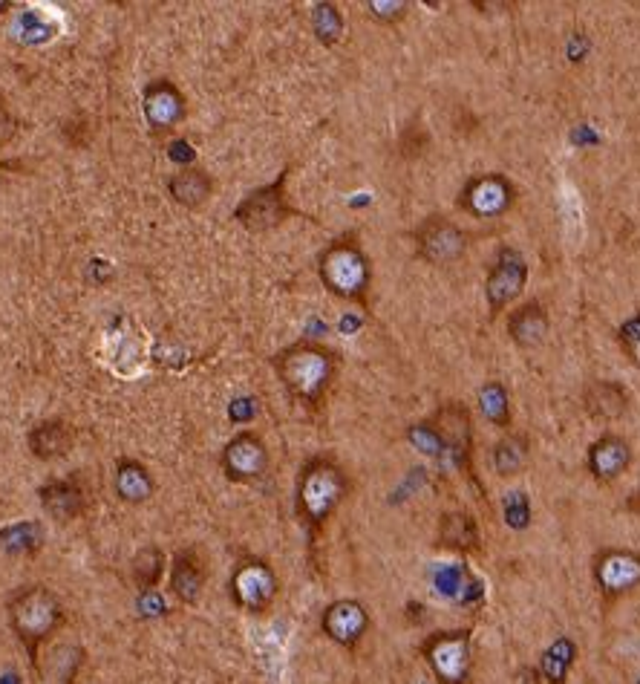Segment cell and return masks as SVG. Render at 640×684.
<instances>
[{"label":"cell","instance_id":"1","mask_svg":"<svg viewBox=\"0 0 640 684\" xmlns=\"http://www.w3.org/2000/svg\"><path fill=\"white\" fill-rule=\"evenodd\" d=\"M274 367L289 396L312 407L320 405L338 376V355L312 341H300L277 355Z\"/></svg>","mask_w":640,"mask_h":684},{"label":"cell","instance_id":"2","mask_svg":"<svg viewBox=\"0 0 640 684\" xmlns=\"http://www.w3.org/2000/svg\"><path fill=\"white\" fill-rule=\"evenodd\" d=\"M349 494L344 468L332 459H312L297 480V514L309 529H320Z\"/></svg>","mask_w":640,"mask_h":684},{"label":"cell","instance_id":"3","mask_svg":"<svg viewBox=\"0 0 640 684\" xmlns=\"http://www.w3.org/2000/svg\"><path fill=\"white\" fill-rule=\"evenodd\" d=\"M9 624L35 659L38 647L64 624V607L47 586H26L9 601Z\"/></svg>","mask_w":640,"mask_h":684},{"label":"cell","instance_id":"4","mask_svg":"<svg viewBox=\"0 0 640 684\" xmlns=\"http://www.w3.org/2000/svg\"><path fill=\"white\" fill-rule=\"evenodd\" d=\"M320 280L326 289L344 301H364L370 292L372 269L367 254L355 240H335L320 254Z\"/></svg>","mask_w":640,"mask_h":684},{"label":"cell","instance_id":"5","mask_svg":"<svg viewBox=\"0 0 640 684\" xmlns=\"http://www.w3.org/2000/svg\"><path fill=\"white\" fill-rule=\"evenodd\" d=\"M424 659L439 684H468L473 673V647L470 633H436L424 641Z\"/></svg>","mask_w":640,"mask_h":684},{"label":"cell","instance_id":"6","mask_svg":"<svg viewBox=\"0 0 640 684\" xmlns=\"http://www.w3.org/2000/svg\"><path fill=\"white\" fill-rule=\"evenodd\" d=\"M517 200V188L505 174H479L462 188L459 205L476 220H496Z\"/></svg>","mask_w":640,"mask_h":684},{"label":"cell","instance_id":"7","mask_svg":"<svg viewBox=\"0 0 640 684\" xmlns=\"http://www.w3.org/2000/svg\"><path fill=\"white\" fill-rule=\"evenodd\" d=\"M277 575L266 560H243L231 575V598L240 609L260 615L277 598Z\"/></svg>","mask_w":640,"mask_h":684},{"label":"cell","instance_id":"8","mask_svg":"<svg viewBox=\"0 0 640 684\" xmlns=\"http://www.w3.org/2000/svg\"><path fill=\"white\" fill-rule=\"evenodd\" d=\"M416 249H419L421 260H427L433 266H447L468 252V234H465V228L444 217H430L416 228Z\"/></svg>","mask_w":640,"mask_h":684},{"label":"cell","instance_id":"9","mask_svg":"<svg viewBox=\"0 0 640 684\" xmlns=\"http://www.w3.org/2000/svg\"><path fill=\"white\" fill-rule=\"evenodd\" d=\"M283 185H286V174H280V179L266 185V188L251 191L246 200L237 205L234 217H237L248 231H269V228H277L289 214H292Z\"/></svg>","mask_w":640,"mask_h":684},{"label":"cell","instance_id":"10","mask_svg":"<svg viewBox=\"0 0 640 684\" xmlns=\"http://www.w3.org/2000/svg\"><path fill=\"white\" fill-rule=\"evenodd\" d=\"M220 462L231 482H254L269 471V448L254 431H240L225 445Z\"/></svg>","mask_w":640,"mask_h":684},{"label":"cell","instance_id":"11","mask_svg":"<svg viewBox=\"0 0 640 684\" xmlns=\"http://www.w3.org/2000/svg\"><path fill=\"white\" fill-rule=\"evenodd\" d=\"M528 283V266H525V257L511 249V246H502L496 260H493L491 275H488V304H491L493 312H502L511 301H517L519 292L525 289Z\"/></svg>","mask_w":640,"mask_h":684},{"label":"cell","instance_id":"12","mask_svg":"<svg viewBox=\"0 0 640 684\" xmlns=\"http://www.w3.org/2000/svg\"><path fill=\"white\" fill-rule=\"evenodd\" d=\"M594 581L606 595H626L640 586V555L629 549H606L594 560Z\"/></svg>","mask_w":640,"mask_h":684},{"label":"cell","instance_id":"13","mask_svg":"<svg viewBox=\"0 0 640 684\" xmlns=\"http://www.w3.org/2000/svg\"><path fill=\"white\" fill-rule=\"evenodd\" d=\"M320 627L323 633L329 635L335 644L341 647H355L367 630H370V612L361 601H352V598H341L335 604H329L323 618H320Z\"/></svg>","mask_w":640,"mask_h":684},{"label":"cell","instance_id":"14","mask_svg":"<svg viewBox=\"0 0 640 684\" xmlns=\"http://www.w3.org/2000/svg\"><path fill=\"white\" fill-rule=\"evenodd\" d=\"M142 110H145V119L148 125L156 130V133H168L173 127L179 125L188 113L185 107V96L179 93V87L159 78L145 87V96H142Z\"/></svg>","mask_w":640,"mask_h":684},{"label":"cell","instance_id":"15","mask_svg":"<svg viewBox=\"0 0 640 684\" xmlns=\"http://www.w3.org/2000/svg\"><path fill=\"white\" fill-rule=\"evenodd\" d=\"M427 428L439 436L442 448L456 451L459 459H468L470 454V439H473V419L470 410L459 402L442 405L427 422Z\"/></svg>","mask_w":640,"mask_h":684},{"label":"cell","instance_id":"16","mask_svg":"<svg viewBox=\"0 0 640 684\" xmlns=\"http://www.w3.org/2000/svg\"><path fill=\"white\" fill-rule=\"evenodd\" d=\"M629 465H632V445L617 433H603L586 454V468L597 482H615Z\"/></svg>","mask_w":640,"mask_h":684},{"label":"cell","instance_id":"17","mask_svg":"<svg viewBox=\"0 0 640 684\" xmlns=\"http://www.w3.org/2000/svg\"><path fill=\"white\" fill-rule=\"evenodd\" d=\"M41 506L58 523H70L75 517H81L87 511V491L81 488V482L70 477V480H50L41 485L38 491Z\"/></svg>","mask_w":640,"mask_h":684},{"label":"cell","instance_id":"18","mask_svg":"<svg viewBox=\"0 0 640 684\" xmlns=\"http://www.w3.org/2000/svg\"><path fill=\"white\" fill-rule=\"evenodd\" d=\"M583 402L594 422H617L629 410V390L620 381H591L583 393Z\"/></svg>","mask_w":640,"mask_h":684},{"label":"cell","instance_id":"19","mask_svg":"<svg viewBox=\"0 0 640 684\" xmlns=\"http://www.w3.org/2000/svg\"><path fill=\"white\" fill-rule=\"evenodd\" d=\"M208 581L205 563L197 558V552H179L171 566V592L182 604H197L202 586Z\"/></svg>","mask_w":640,"mask_h":684},{"label":"cell","instance_id":"20","mask_svg":"<svg viewBox=\"0 0 640 684\" xmlns=\"http://www.w3.org/2000/svg\"><path fill=\"white\" fill-rule=\"evenodd\" d=\"M508 332H511L514 344L522 347V350L540 347L542 338L548 335L545 306L537 304V301H528V304L519 306L517 312H511V318H508Z\"/></svg>","mask_w":640,"mask_h":684},{"label":"cell","instance_id":"21","mask_svg":"<svg viewBox=\"0 0 640 684\" xmlns=\"http://www.w3.org/2000/svg\"><path fill=\"white\" fill-rule=\"evenodd\" d=\"M113 488H116V494H119L122 503L136 506V503L150 500V494H153L156 485H153V477H150V471L142 462H136V459H119L116 474H113Z\"/></svg>","mask_w":640,"mask_h":684},{"label":"cell","instance_id":"22","mask_svg":"<svg viewBox=\"0 0 640 684\" xmlns=\"http://www.w3.org/2000/svg\"><path fill=\"white\" fill-rule=\"evenodd\" d=\"M29 451L38 459H58L73 448V428L61 419L41 422L29 431Z\"/></svg>","mask_w":640,"mask_h":684},{"label":"cell","instance_id":"23","mask_svg":"<svg viewBox=\"0 0 640 684\" xmlns=\"http://www.w3.org/2000/svg\"><path fill=\"white\" fill-rule=\"evenodd\" d=\"M211 188H214L211 177H208L202 168H194V165L179 168V171L168 179L171 197L179 205H185V208H199V205L211 197Z\"/></svg>","mask_w":640,"mask_h":684},{"label":"cell","instance_id":"24","mask_svg":"<svg viewBox=\"0 0 640 684\" xmlns=\"http://www.w3.org/2000/svg\"><path fill=\"white\" fill-rule=\"evenodd\" d=\"M47 540V532L38 520H24V523H12L0 532V549L12 558H29L35 555Z\"/></svg>","mask_w":640,"mask_h":684},{"label":"cell","instance_id":"25","mask_svg":"<svg viewBox=\"0 0 640 684\" xmlns=\"http://www.w3.org/2000/svg\"><path fill=\"white\" fill-rule=\"evenodd\" d=\"M528 456H531V451H528V439H525V436H517V433H508L505 439H499V442L493 445L491 462L499 477H517L519 471L528 465Z\"/></svg>","mask_w":640,"mask_h":684},{"label":"cell","instance_id":"26","mask_svg":"<svg viewBox=\"0 0 640 684\" xmlns=\"http://www.w3.org/2000/svg\"><path fill=\"white\" fill-rule=\"evenodd\" d=\"M439 540L447 549L473 552L479 546V529L468 514H444L442 526H439Z\"/></svg>","mask_w":640,"mask_h":684},{"label":"cell","instance_id":"27","mask_svg":"<svg viewBox=\"0 0 640 684\" xmlns=\"http://www.w3.org/2000/svg\"><path fill=\"white\" fill-rule=\"evenodd\" d=\"M574 659H577V647H574V641H571V638H557V641H554V644L542 653V661H540L542 676H545L551 684H566L568 670H571Z\"/></svg>","mask_w":640,"mask_h":684},{"label":"cell","instance_id":"28","mask_svg":"<svg viewBox=\"0 0 640 684\" xmlns=\"http://www.w3.org/2000/svg\"><path fill=\"white\" fill-rule=\"evenodd\" d=\"M162 572H165V552L159 546H145V549L136 552V558H133V581L142 592L156 589V583L162 581Z\"/></svg>","mask_w":640,"mask_h":684},{"label":"cell","instance_id":"29","mask_svg":"<svg viewBox=\"0 0 640 684\" xmlns=\"http://www.w3.org/2000/svg\"><path fill=\"white\" fill-rule=\"evenodd\" d=\"M479 407L488 416V422H493L496 428H508L511 425V402H508V393H505V387L499 381H488L479 390Z\"/></svg>","mask_w":640,"mask_h":684},{"label":"cell","instance_id":"30","mask_svg":"<svg viewBox=\"0 0 640 684\" xmlns=\"http://www.w3.org/2000/svg\"><path fill=\"white\" fill-rule=\"evenodd\" d=\"M312 29L323 44H335L344 35V15L335 3H318L312 9Z\"/></svg>","mask_w":640,"mask_h":684},{"label":"cell","instance_id":"31","mask_svg":"<svg viewBox=\"0 0 640 684\" xmlns=\"http://www.w3.org/2000/svg\"><path fill=\"white\" fill-rule=\"evenodd\" d=\"M18 29L24 32L21 38H24L26 44H44V41H50L52 38V26L38 15V12H24L21 18H18Z\"/></svg>","mask_w":640,"mask_h":684},{"label":"cell","instance_id":"32","mask_svg":"<svg viewBox=\"0 0 640 684\" xmlns=\"http://www.w3.org/2000/svg\"><path fill=\"white\" fill-rule=\"evenodd\" d=\"M617 341H620V347L626 350L629 361L640 367V315L629 318V321L617 330Z\"/></svg>","mask_w":640,"mask_h":684},{"label":"cell","instance_id":"33","mask_svg":"<svg viewBox=\"0 0 640 684\" xmlns=\"http://www.w3.org/2000/svg\"><path fill=\"white\" fill-rule=\"evenodd\" d=\"M370 9H372V18H378V21H398V18H404V12H407V3H375V0H370Z\"/></svg>","mask_w":640,"mask_h":684},{"label":"cell","instance_id":"34","mask_svg":"<svg viewBox=\"0 0 640 684\" xmlns=\"http://www.w3.org/2000/svg\"><path fill=\"white\" fill-rule=\"evenodd\" d=\"M139 612H142L145 618H153V615H162V612H165V601L156 598V589H148V592L139 595Z\"/></svg>","mask_w":640,"mask_h":684},{"label":"cell","instance_id":"35","mask_svg":"<svg viewBox=\"0 0 640 684\" xmlns=\"http://www.w3.org/2000/svg\"><path fill=\"white\" fill-rule=\"evenodd\" d=\"M629 508H632V511H638L640 514V488L635 491V494H632V500H629Z\"/></svg>","mask_w":640,"mask_h":684},{"label":"cell","instance_id":"36","mask_svg":"<svg viewBox=\"0 0 640 684\" xmlns=\"http://www.w3.org/2000/svg\"><path fill=\"white\" fill-rule=\"evenodd\" d=\"M3 9H9V0H0V12H3Z\"/></svg>","mask_w":640,"mask_h":684}]
</instances>
